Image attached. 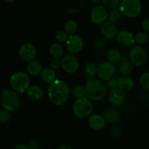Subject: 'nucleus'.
<instances>
[{
	"instance_id": "1",
	"label": "nucleus",
	"mask_w": 149,
	"mask_h": 149,
	"mask_svg": "<svg viewBox=\"0 0 149 149\" xmlns=\"http://www.w3.org/2000/svg\"><path fill=\"white\" fill-rule=\"evenodd\" d=\"M69 93V86L64 80L56 79L48 86L47 97L49 102L55 106H61L65 103Z\"/></svg>"
},
{
	"instance_id": "2",
	"label": "nucleus",
	"mask_w": 149,
	"mask_h": 149,
	"mask_svg": "<svg viewBox=\"0 0 149 149\" xmlns=\"http://www.w3.org/2000/svg\"><path fill=\"white\" fill-rule=\"evenodd\" d=\"M0 105L9 111H16L21 106L22 99L19 93L12 88H4L0 91Z\"/></svg>"
},
{
	"instance_id": "3",
	"label": "nucleus",
	"mask_w": 149,
	"mask_h": 149,
	"mask_svg": "<svg viewBox=\"0 0 149 149\" xmlns=\"http://www.w3.org/2000/svg\"><path fill=\"white\" fill-rule=\"evenodd\" d=\"M86 97L92 101H99L106 97L107 87L100 79L91 78L87 79L85 84Z\"/></svg>"
},
{
	"instance_id": "4",
	"label": "nucleus",
	"mask_w": 149,
	"mask_h": 149,
	"mask_svg": "<svg viewBox=\"0 0 149 149\" xmlns=\"http://www.w3.org/2000/svg\"><path fill=\"white\" fill-rule=\"evenodd\" d=\"M10 88L19 94L26 93L31 85V79L29 74L23 71H16L10 77Z\"/></svg>"
},
{
	"instance_id": "5",
	"label": "nucleus",
	"mask_w": 149,
	"mask_h": 149,
	"mask_svg": "<svg viewBox=\"0 0 149 149\" xmlns=\"http://www.w3.org/2000/svg\"><path fill=\"white\" fill-rule=\"evenodd\" d=\"M93 104L91 100L85 97L77 98L73 104V112L76 117L85 119L93 113Z\"/></svg>"
},
{
	"instance_id": "6",
	"label": "nucleus",
	"mask_w": 149,
	"mask_h": 149,
	"mask_svg": "<svg viewBox=\"0 0 149 149\" xmlns=\"http://www.w3.org/2000/svg\"><path fill=\"white\" fill-rule=\"evenodd\" d=\"M119 9L123 15L130 18H135L142 12V1L141 0H121Z\"/></svg>"
},
{
	"instance_id": "7",
	"label": "nucleus",
	"mask_w": 149,
	"mask_h": 149,
	"mask_svg": "<svg viewBox=\"0 0 149 149\" xmlns=\"http://www.w3.org/2000/svg\"><path fill=\"white\" fill-rule=\"evenodd\" d=\"M129 59L134 66H142L147 62L148 55L141 45H133L130 50Z\"/></svg>"
},
{
	"instance_id": "8",
	"label": "nucleus",
	"mask_w": 149,
	"mask_h": 149,
	"mask_svg": "<svg viewBox=\"0 0 149 149\" xmlns=\"http://www.w3.org/2000/svg\"><path fill=\"white\" fill-rule=\"evenodd\" d=\"M61 68L68 74H74L79 68V62L75 55L67 54L64 55L61 59Z\"/></svg>"
},
{
	"instance_id": "9",
	"label": "nucleus",
	"mask_w": 149,
	"mask_h": 149,
	"mask_svg": "<svg viewBox=\"0 0 149 149\" xmlns=\"http://www.w3.org/2000/svg\"><path fill=\"white\" fill-rule=\"evenodd\" d=\"M18 55L22 61L29 63L35 60L37 55V49L33 43L26 42L19 48Z\"/></svg>"
},
{
	"instance_id": "10",
	"label": "nucleus",
	"mask_w": 149,
	"mask_h": 149,
	"mask_svg": "<svg viewBox=\"0 0 149 149\" xmlns=\"http://www.w3.org/2000/svg\"><path fill=\"white\" fill-rule=\"evenodd\" d=\"M116 71L115 64L106 61L100 63L97 67V77L103 81H106L113 78L116 74Z\"/></svg>"
},
{
	"instance_id": "11",
	"label": "nucleus",
	"mask_w": 149,
	"mask_h": 149,
	"mask_svg": "<svg viewBox=\"0 0 149 149\" xmlns=\"http://www.w3.org/2000/svg\"><path fill=\"white\" fill-rule=\"evenodd\" d=\"M108 14L109 12L105 6L97 4L90 11V20L95 24L101 25L108 20Z\"/></svg>"
},
{
	"instance_id": "12",
	"label": "nucleus",
	"mask_w": 149,
	"mask_h": 149,
	"mask_svg": "<svg viewBox=\"0 0 149 149\" xmlns=\"http://www.w3.org/2000/svg\"><path fill=\"white\" fill-rule=\"evenodd\" d=\"M66 49L70 54L77 55L79 53L84 47V41L82 38L77 34L69 35L68 40L65 42Z\"/></svg>"
},
{
	"instance_id": "13",
	"label": "nucleus",
	"mask_w": 149,
	"mask_h": 149,
	"mask_svg": "<svg viewBox=\"0 0 149 149\" xmlns=\"http://www.w3.org/2000/svg\"><path fill=\"white\" fill-rule=\"evenodd\" d=\"M116 39L118 43L123 47H132L135 42V35L127 30H122L117 32Z\"/></svg>"
},
{
	"instance_id": "14",
	"label": "nucleus",
	"mask_w": 149,
	"mask_h": 149,
	"mask_svg": "<svg viewBox=\"0 0 149 149\" xmlns=\"http://www.w3.org/2000/svg\"><path fill=\"white\" fill-rule=\"evenodd\" d=\"M126 93L121 90L118 87L111 90L109 94V102L113 106H122L126 101Z\"/></svg>"
},
{
	"instance_id": "15",
	"label": "nucleus",
	"mask_w": 149,
	"mask_h": 149,
	"mask_svg": "<svg viewBox=\"0 0 149 149\" xmlns=\"http://www.w3.org/2000/svg\"><path fill=\"white\" fill-rule=\"evenodd\" d=\"M88 125L93 130L100 131L106 127V121L103 114L92 113L88 117Z\"/></svg>"
},
{
	"instance_id": "16",
	"label": "nucleus",
	"mask_w": 149,
	"mask_h": 149,
	"mask_svg": "<svg viewBox=\"0 0 149 149\" xmlns=\"http://www.w3.org/2000/svg\"><path fill=\"white\" fill-rule=\"evenodd\" d=\"M100 32H101L102 36L105 39H112L116 37L118 31L115 23H112L109 20H106L103 24H101Z\"/></svg>"
},
{
	"instance_id": "17",
	"label": "nucleus",
	"mask_w": 149,
	"mask_h": 149,
	"mask_svg": "<svg viewBox=\"0 0 149 149\" xmlns=\"http://www.w3.org/2000/svg\"><path fill=\"white\" fill-rule=\"evenodd\" d=\"M134 80L130 76L122 75L117 79V87L125 93L131 91L134 87Z\"/></svg>"
},
{
	"instance_id": "18",
	"label": "nucleus",
	"mask_w": 149,
	"mask_h": 149,
	"mask_svg": "<svg viewBox=\"0 0 149 149\" xmlns=\"http://www.w3.org/2000/svg\"><path fill=\"white\" fill-rule=\"evenodd\" d=\"M103 116H104L106 122L111 125L118 123L120 119V113L113 108H108L103 111Z\"/></svg>"
},
{
	"instance_id": "19",
	"label": "nucleus",
	"mask_w": 149,
	"mask_h": 149,
	"mask_svg": "<svg viewBox=\"0 0 149 149\" xmlns=\"http://www.w3.org/2000/svg\"><path fill=\"white\" fill-rule=\"evenodd\" d=\"M26 93L27 97L33 101H38L41 100L44 95L42 89L36 84L30 85V87L26 90Z\"/></svg>"
},
{
	"instance_id": "20",
	"label": "nucleus",
	"mask_w": 149,
	"mask_h": 149,
	"mask_svg": "<svg viewBox=\"0 0 149 149\" xmlns=\"http://www.w3.org/2000/svg\"><path fill=\"white\" fill-rule=\"evenodd\" d=\"M119 71L122 75H130L134 69L133 64L126 56L122 57L119 63Z\"/></svg>"
},
{
	"instance_id": "21",
	"label": "nucleus",
	"mask_w": 149,
	"mask_h": 149,
	"mask_svg": "<svg viewBox=\"0 0 149 149\" xmlns=\"http://www.w3.org/2000/svg\"><path fill=\"white\" fill-rule=\"evenodd\" d=\"M49 54L52 58L61 59L64 55L63 47L59 42H54L49 47Z\"/></svg>"
},
{
	"instance_id": "22",
	"label": "nucleus",
	"mask_w": 149,
	"mask_h": 149,
	"mask_svg": "<svg viewBox=\"0 0 149 149\" xmlns=\"http://www.w3.org/2000/svg\"><path fill=\"white\" fill-rule=\"evenodd\" d=\"M42 69L43 68H42L41 63L36 60H33V61L28 63L27 72L29 75L32 76V77H38L40 75Z\"/></svg>"
},
{
	"instance_id": "23",
	"label": "nucleus",
	"mask_w": 149,
	"mask_h": 149,
	"mask_svg": "<svg viewBox=\"0 0 149 149\" xmlns=\"http://www.w3.org/2000/svg\"><path fill=\"white\" fill-rule=\"evenodd\" d=\"M40 76L44 82L48 84H49L56 79V73H55V71L52 69L50 67L44 68L42 69Z\"/></svg>"
},
{
	"instance_id": "24",
	"label": "nucleus",
	"mask_w": 149,
	"mask_h": 149,
	"mask_svg": "<svg viewBox=\"0 0 149 149\" xmlns=\"http://www.w3.org/2000/svg\"><path fill=\"white\" fill-rule=\"evenodd\" d=\"M122 57L120 51L116 48H111V49H109L106 54L107 61L113 64L119 63V61L122 59Z\"/></svg>"
},
{
	"instance_id": "25",
	"label": "nucleus",
	"mask_w": 149,
	"mask_h": 149,
	"mask_svg": "<svg viewBox=\"0 0 149 149\" xmlns=\"http://www.w3.org/2000/svg\"><path fill=\"white\" fill-rule=\"evenodd\" d=\"M97 67H98V65L94 61H89L85 64L84 71H85L86 75H87V79L95 78V77L97 76Z\"/></svg>"
},
{
	"instance_id": "26",
	"label": "nucleus",
	"mask_w": 149,
	"mask_h": 149,
	"mask_svg": "<svg viewBox=\"0 0 149 149\" xmlns=\"http://www.w3.org/2000/svg\"><path fill=\"white\" fill-rule=\"evenodd\" d=\"M122 16H123V14L119 9H111L110 11L109 12V14H108V20L116 24L122 20Z\"/></svg>"
},
{
	"instance_id": "27",
	"label": "nucleus",
	"mask_w": 149,
	"mask_h": 149,
	"mask_svg": "<svg viewBox=\"0 0 149 149\" xmlns=\"http://www.w3.org/2000/svg\"><path fill=\"white\" fill-rule=\"evenodd\" d=\"M78 30V23L75 20L70 19L65 23L64 25V31L68 35L75 34L76 32Z\"/></svg>"
},
{
	"instance_id": "28",
	"label": "nucleus",
	"mask_w": 149,
	"mask_h": 149,
	"mask_svg": "<svg viewBox=\"0 0 149 149\" xmlns=\"http://www.w3.org/2000/svg\"><path fill=\"white\" fill-rule=\"evenodd\" d=\"M73 96L77 98H80V97H85L86 96V92H85V87H83L81 85H76L74 87L71 91Z\"/></svg>"
},
{
	"instance_id": "29",
	"label": "nucleus",
	"mask_w": 149,
	"mask_h": 149,
	"mask_svg": "<svg viewBox=\"0 0 149 149\" xmlns=\"http://www.w3.org/2000/svg\"><path fill=\"white\" fill-rule=\"evenodd\" d=\"M135 42L138 45H144L148 42V33L146 31L138 32L135 35Z\"/></svg>"
},
{
	"instance_id": "30",
	"label": "nucleus",
	"mask_w": 149,
	"mask_h": 149,
	"mask_svg": "<svg viewBox=\"0 0 149 149\" xmlns=\"http://www.w3.org/2000/svg\"><path fill=\"white\" fill-rule=\"evenodd\" d=\"M139 84L143 89L149 91V71L141 74L139 78Z\"/></svg>"
},
{
	"instance_id": "31",
	"label": "nucleus",
	"mask_w": 149,
	"mask_h": 149,
	"mask_svg": "<svg viewBox=\"0 0 149 149\" xmlns=\"http://www.w3.org/2000/svg\"><path fill=\"white\" fill-rule=\"evenodd\" d=\"M11 112L6 109H0V123L7 124L11 120Z\"/></svg>"
},
{
	"instance_id": "32",
	"label": "nucleus",
	"mask_w": 149,
	"mask_h": 149,
	"mask_svg": "<svg viewBox=\"0 0 149 149\" xmlns=\"http://www.w3.org/2000/svg\"><path fill=\"white\" fill-rule=\"evenodd\" d=\"M69 35L65 31H58L55 35V38L56 41L59 43H65L68 40Z\"/></svg>"
},
{
	"instance_id": "33",
	"label": "nucleus",
	"mask_w": 149,
	"mask_h": 149,
	"mask_svg": "<svg viewBox=\"0 0 149 149\" xmlns=\"http://www.w3.org/2000/svg\"><path fill=\"white\" fill-rule=\"evenodd\" d=\"M101 1L106 7L109 9H114L119 7L121 0H101Z\"/></svg>"
},
{
	"instance_id": "34",
	"label": "nucleus",
	"mask_w": 149,
	"mask_h": 149,
	"mask_svg": "<svg viewBox=\"0 0 149 149\" xmlns=\"http://www.w3.org/2000/svg\"><path fill=\"white\" fill-rule=\"evenodd\" d=\"M49 67L55 71L59 70L60 68H61V60L53 58V59L50 61V63H49Z\"/></svg>"
},
{
	"instance_id": "35",
	"label": "nucleus",
	"mask_w": 149,
	"mask_h": 149,
	"mask_svg": "<svg viewBox=\"0 0 149 149\" xmlns=\"http://www.w3.org/2000/svg\"><path fill=\"white\" fill-rule=\"evenodd\" d=\"M106 86L109 90H113L117 88V79L114 78H111L110 79L106 81Z\"/></svg>"
},
{
	"instance_id": "36",
	"label": "nucleus",
	"mask_w": 149,
	"mask_h": 149,
	"mask_svg": "<svg viewBox=\"0 0 149 149\" xmlns=\"http://www.w3.org/2000/svg\"><path fill=\"white\" fill-rule=\"evenodd\" d=\"M105 45H106V42H105L104 39L102 38H98L95 42L94 47L97 50H101L105 47Z\"/></svg>"
},
{
	"instance_id": "37",
	"label": "nucleus",
	"mask_w": 149,
	"mask_h": 149,
	"mask_svg": "<svg viewBox=\"0 0 149 149\" xmlns=\"http://www.w3.org/2000/svg\"><path fill=\"white\" fill-rule=\"evenodd\" d=\"M141 27L143 31L149 33V18H146L141 22Z\"/></svg>"
},
{
	"instance_id": "38",
	"label": "nucleus",
	"mask_w": 149,
	"mask_h": 149,
	"mask_svg": "<svg viewBox=\"0 0 149 149\" xmlns=\"http://www.w3.org/2000/svg\"><path fill=\"white\" fill-rule=\"evenodd\" d=\"M29 148L31 149H36L39 148V143L36 140H31L30 142L29 143Z\"/></svg>"
},
{
	"instance_id": "39",
	"label": "nucleus",
	"mask_w": 149,
	"mask_h": 149,
	"mask_svg": "<svg viewBox=\"0 0 149 149\" xmlns=\"http://www.w3.org/2000/svg\"><path fill=\"white\" fill-rule=\"evenodd\" d=\"M13 149H31L29 146L26 144H17Z\"/></svg>"
},
{
	"instance_id": "40",
	"label": "nucleus",
	"mask_w": 149,
	"mask_h": 149,
	"mask_svg": "<svg viewBox=\"0 0 149 149\" xmlns=\"http://www.w3.org/2000/svg\"><path fill=\"white\" fill-rule=\"evenodd\" d=\"M119 129V127H113V129H112L111 130V133H112V135H113L114 137H118L119 136L120 134L119 133H117V130Z\"/></svg>"
},
{
	"instance_id": "41",
	"label": "nucleus",
	"mask_w": 149,
	"mask_h": 149,
	"mask_svg": "<svg viewBox=\"0 0 149 149\" xmlns=\"http://www.w3.org/2000/svg\"><path fill=\"white\" fill-rule=\"evenodd\" d=\"M58 149H72V148L68 145H63L60 146Z\"/></svg>"
},
{
	"instance_id": "42",
	"label": "nucleus",
	"mask_w": 149,
	"mask_h": 149,
	"mask_svg": "<svg viewBox=\"0 0 149 149\" xmlns=\"http://www.w3.org/2000/svg\"><path fill=\"white\" fill-rule=\"evenodd\" d=\"M89 1H90L92 4L97 5V4H99V3L101 1V0H89Z\"/></svg>"
},
{
	"instance_id": "43",
	"label": "nucleus",
	"mask_w": 149,
	"mask_h": 149,
	"mask_svg": "<svg viewBox=\"0 0 149 149\" xmlns=\"http://www.w3.org/2000/svg\"><path fill=\"white\" fill-rule=\"evenodd\" d=\"M5 1H7V2H9V3H12L13 2V1H15V0H4Z\"/></svg>"
},
{
	"instance_id": "44",
	"label": "nucleus",
	"mask_w": 149,
	"mask_h": 149,
	"mask_svg": "<svg viewBox=\"0 0 149 149\" xmlns=\"http://www.w3.org/2000/svg\"><path fill=\"white\" fill-rule=\"evenodd\" d=\"M148 42H149V33H148Z\"/></svg>"
},
{
	"instance_id": "45",
	"label": "nucleus",
	"mask_w": 149,
	"mask_h": 149,
	"mask_svg": "<svg viewBox=\"0 0 149 149\" xmlns=\"http://www.w3.org/2000/svg\"><path fill=\"white\" fill-rule=\"evenodd\" d=\"M36 149H41V148H36Z\"/></svg>"
}]
</instances>
